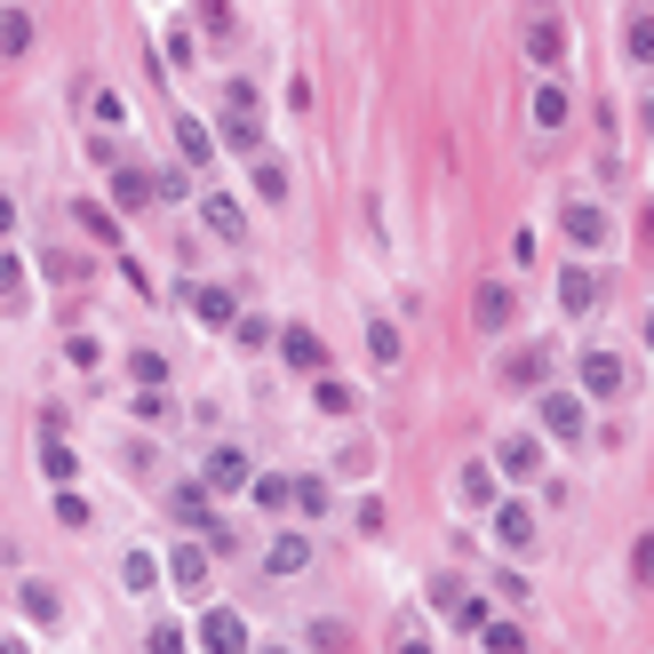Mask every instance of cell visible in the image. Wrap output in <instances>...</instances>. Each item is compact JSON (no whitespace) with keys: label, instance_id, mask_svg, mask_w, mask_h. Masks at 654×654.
<instances>
[{"label":"cell","instance_id":"cell-1","mask_svg":"<svg viewBox=\"0 0 654 654\" xmlns=\"http://www.w3.org/2000/svg\"><path fill=\"white\" fill-rule=\"evenodd\" d=\"M535 424H543V439H582L591 431V416H582V392H535Z\"/></svg>","mask_w":654,"mask_h":654},{"label":"cell","instance_id":"cell-2","mask_svg":"<svg viewBox=\"0 0 654 654\" xmlns=\"http://www.w3.org/2000/svg\"><path fill=\"white\" fill-rule=\"evenodd\" d=\"M582 399H623V384H631V367H623V352H582Z\"/></svg>","mask_w":654,"mask_h":654},{"label":"cell","instance_id":"cell-3","mask_svg":"<svg viewBox=\"0 0 654 654\" xmlns=\"http://www.w3.org/2000/svg\"><path fill=\"white\" fill-rule=\"evenodd\" d=\"M471 320H479V335H503L511 320H519V296H511V280H479Z\"/></svg>","mask_w":654,"mask_h":654},{"label":"cell","instance_id":"cell-4","mask_svg":"<svg viewBox=\"0 0 654 654\" xmlns=\"http://www.w3.org/2000/svg\"><path fill=\"white\" fill-rule=\"evenodd\" d=\"M192 639H200V654H248V623H239L232 607H208Z\"/></svg>","mask_w":654,"mask_h":654},{"label":"cell","instance_id":"cell-5","mask_svg":"<svg viewBox=\"0 0 654 654\" xmlns=\"http://www.w3.org/2000/svg\"><path fill=\"white\" fill-rule=\"evenodd\" d=\"M487 471H503V479H543V439H535V431H503V447H495Z\"/></svg>","mask_w":654,"mask_h":654},{"label":"cell","instance_id":"cell-6","mask_svg":"<svg viewBox=\"0 0 654 654\" xmlns=\"http://www.w3.org/2000/svg\"><path fill=\"white\" fill-rule=\"evenodd\" d=\"M248 479H256L248 447H216V455H208V471H200V487H208V495H239Z\"/></svg>","mask_w":654,"mask_h":654},{"label":"cell","instance_id":"cell-7","mask_svg":"<svg viewBox=\"0 0 654 654\" xmlns=\"http://www.w3.org/2000/svg\"><path fill=\"white\" fill-rule=\"evenodd\" d=\"M487 511H495V550H511V559L535 550V511H527V503H503V495H495Z\"/></svg>","mask_w":654,"mask_h":654},{"label":"cell","instance_id":"cell-8","mask_svg":"<svg viewBox=\"0 0 654 654\" xmlns=\"http://www.w3.org/2000/svg\"><path fill=\"white\" fill-rule=\"evenodd\" d=\"M271 343H280V360H288L296 375H328V343H320L312 328H280Z\"/></svg>","mask_w":654,"mask_h":654},{"label":"cell","instance_id":"cell-9","mask_svg":"<svg viewBox=\"0 0 654 654\" xmlns=\"http://www.w3.org/2000/svg\"><path fill=\"white\" fill-rule=\"evenodd\" d=\"M559 232L575 239V248H607V208H591V200H567V208H559Z\"/></svg>","mask_w":654,"mask_h":654},{"label":"cell","instance_id":"cell-10","mask_svg":"<svg viewBox=\"0 0 654 654\" xmlns=\"http://www.w3.org/2000/svg\"><path fill=\"white\" fill-rule=\"evenodd\" d=\"M184 303H192V320H200V328H232V320H239V296H232V288H208V280L184 288Z\"/></svg>","mask_w":654,"mask_h":654},{"label":"cell","instance_id":"cell-11","mask_svg":"<svg viewBox=\"0 0 654 654\" xmlns=\"http://www.w3.org/2000/svg\"><path fill=\"white\" fill-rule=\"evenodd\" d=\"M591 303H599V271H591V264H567V271H559V312L582 320Z\"/></svg>","mask_w":654,"mask_h":654},{"label":"cell","instance_id":"cell-12","mask_svg":"<svg viewBox=\"0 0 654 654\" xmlns=\"http://www.w3.org/2000/svg\"><path fill=\"white\" fill-rule=\"evenodd\" d=\"M168 511H176V527H200V535H216V495L200 487V479H184V487H176V503H168Z\"/></svg>","mask_w":654,"mask_h":654},{"label":"cell","instance_id":"cell-13","mask_svg":"<svg viewBox=\"0 0 654 654\" xmlns=\"http://www.w3.org/2000/svg\"><path fill=\"white\" fill-rule=\"evenodd\" d=\"M303 567H312V535H271V550H264V575H303Z\"/></svg>","mask_w":654,"mask_h":654},{"label":"cell","instance_id":"cell-14","mask_svg":"<svg viewBox=\"0 0 654 654\" xmlns=\"http://www.w3.org/2000/svg\"><path fill=\"white\" fill-rule=\"evenodd\" d=\"M41 471H49V487H73V471H81V455L64 447V424L49 416V439H41Z\"/></svg>","mask_w":654,"mask_h":654},{"label":"cell","instance_id":"cell-15","mask_svg":"<svg viewBox=\"0 0 654 654\" xmlns=\"http://www.w3.org/2000/svg\"><path fill=\"white\" fill-rule=\"evenodd\" d=\"M527 56L543 64V73H550V64H567V24L559 17H535L527 24Z\"/></svg>","mask_w":654,"mask_h":654},{"label":"cell","instance_id":"cell-16","mask_svg":"<svg viewBox=\"0 0 654 654\" xmlns=\"http://www.w3.org/2000/svg\"><path fill=\"white\" fill-rule=\"evenodd\" d=\"M168 582H176V591H208V550L176 543V550H168Z\"/></svg>","mask_w":654,"mask_h":654},{"label":"cell","instance_id":"cell-17","mask_svg":"<svg viewBox=\"0 0 654 654\" xmlns=\"http://www.w3.org/2000/svg\"><path fill=\"white\" fill-rule=\"evenodd\" d=\"M200 216H208L216 239H248V208H239L232 192H208V200H200Z\"/></svg>","mask_w":654,"mask_h":654},{"label":"cell","instance_id":"cell-18","mask_svg":"<svg viewBox=\"0 0 654 654\" xmlns=\"http://www.w3.org/2000/svg\"><path fill=\"white\" fill-rule=\"evenodd\" d=\"M112 208H120V216L152 208V168H112Z\"/></svg>","mask_w":654,"mask_h":654},{"label":"cell","instance_id":"cell-19","mask_svg":"<svg viewBox=\"0 0 654 654\" xmlns=\"http://www.w3.org/2000/svg\"><path fill=\"white\" fill-rule=\"evenodd\" d=\"M17 607H24V623H41V631H56V623H64L56 582H24V591H17Z\"/></svg>","mask_w":654,"mask_h":654},{"label":"cell","instance_id":"cell-20","mask_svg":"<svg viewBox=\"0 0 654 654\" xmlns=\"http://www.w3.org/2000/svg\"><path fill=\"white\" fill-rule=\"evenodd\" d=\"M503 384H511V392H543V384H550V352H511V360H503Z\"/></svg>","mask_w":654,"mask_h":654},{"label":"cell","instance_id":"cell-21","mask_svg":"<svg viewBox=\"0 0 654 654\" xmlns=\"http://www.w3.org/2000/svg\"><path fill=\"white\" fill-rule=\"evenodd\" d=\"M623 49H631V64L654 56V17H646V0H631V17H623Z\"/></svg>","mask_w":654,"mask_h":654},{"label":"cell","instance_id":"cell-22","mask_svg":"<svg viewBox=\"0 0 654 654\" xmlns=\"http://www.w3.org/2000/svg\"><path fill=\"white\" fill-rule=\"evenodd\" d=\"M312 407H320V416H352L360 392H352V384H335V375H312Z\"/></svg>","mask_w":654,"mask_h":654},{"label":"cell","instance_id":"cell-23","mask_svg":"<svg viewBox=\"0 0 654 654\" xmlns=\"http://www.w3.org/2000/svg\"><path fill=\"white\" fill-rule=\"evenodd\" d=\"M455 495H463L471 511H487V503H495V471H487V463H463V471H455Z\"/></svg>","mask_w":654,"mask_h":654},{"label":"cell","instance_id":"cell-24","mask_svg":"<svg viewBox=\"0 0 654 654\" xmlns=\"http://www.w3.org/2000/svg\"><path fill=\"white\" fill-rule=\"evenodd\" d=\"M224 144L232 152H264V112H224Z\"/></svg>","mask_w":654,"mask_h":654},{"label":"cell","instance_id":"cell-25","mask_svg":"<svg viewBox=\"0 0 654 654\" xmlns=\"http://www.w3.org/2000/svg\"><path fill=\"white\" fill-rule=\"evenodd\" d=\"M176 152H184V168H208L216 160V136L200 128V120H176Z\"/></svg>","mask_w":654,"mask_h":654},{"label":"cell","instance_id":"cell-26","mask_svg":"<svg viewBox=\"0 0 654 654\" xmlns=\"http://www.w3.org/2000/svg\"><path fill=\"white\" fill-rule=\"evenodd\" d=\"M73 216H81V232H88V239L120 248V224H112V208H96V200H73Z\"/></svg>","mask_w":654,"mask_h":654},{"label":"cell","instance_id":"cell-27","mask_svg":"<svg viewBox=\"0 0 654 654\" xmlns=\"http://www.w3.org/2000/svg\"><path fill=\"white\" fill-rule=\"evenodd\" d=\"M288 511L320 519V511H328V479H288Z\"/></svg>","mask_w":654,"mask_h":654},{"label":"cell","instance_id":"cell-28","mask_svg":"<svg viewBox=\"0 0 654 654\" xmlns=\"http://www.w3.org/2000/svg\"><path fill=\"white\" fill-rule=\"evenodd\" d=\"M535 128H567V88H559V81L535 88Z\"/></svg>","mask_w":654,"mask_h":654},{"label":"cell","instance_id":"cell-29","mask_svg":"<svg viewBox=\"0 0 654 654\" xmlns=\"http://www.w3.org/2000/svg\"><path fill=\"white\" fill-rule=\"evenodd\" d=\"M367 360L375 367H399V328L392 320H367Z\"/></svg>","mask_w":654,"mask_h":654},{"label":"cell","instance_id":"cell-30","mask_svg":"<svg viewBox=\"0 0 654 654\" xmlns=\"http://www.w3.org/2000/svg\"><path fill=\"white\" fill-rule=\"evenodd\" d=\"M128 384H136V392H160V384H168V360H160V352H128Z\"/></svg>","mask_w":654,"mask_h":654},{"label":"cell","instance_id":"cell-31","mask_svg":"<svg viewBox=\"0 0 654 654\" xmlns=\"http://www.w3.org/2000/svg\"><path fill=\"white\" fill-rule=\"evenodd\" d=\"M32 49V17L24 9H0V56H24Z\"/></svg>","mask_w":654,"mask_h":654},{"label":"cell","instance_id":"cell-32","mask_svg":"<svg viewBox=\"0 0 654 654\" xmlns=\"http://www.w3.org/2000/svg\"><path fill=\"white\" fill-rule=\"evenodd\" d=\"M271 335H280V328H271L264 312H239V320H232V343H239V352H264Z\"/></svg>","mask_w":654,"mask_h":654},{"label":"cell","instance_id":"cell-33","mask_svg":"<svg viewBox=\"0 0 654 654\" xmlns=\"http://www.w3.org/2000/svg\"><path fill=\"white\" fill-rule=\"evenodd\" d=\"M479 639H487V654H527V631L519 623H495V614L479 623Z\"/></svg>","mask_w":654,"mask_h":654},{"label":"cell","instance_id":"cell-34","mask_svg":"<svg viewBox=\"0 0 654 654\" xmlns=\"http://www.w3.org/2000/svg\"><path fill=\"white\" fill-rule=\"evenodd\" d=\"M120 582H128V591H152V582H160V559H152V550H128V559H120Z\"/></svg>","mask_w":654,"mask_h":654},{"label":"cell","instance_id":"cell-35","mask_svg":"<svg viewBox=\"0 0 654 654\" xmlns=\"http://www.w3.org/2000/svg\"><path fill=\"white\" fill-rule=\"evenodd\" d=\"M256 200H271V208L288 200V168L280 160H256Z\"/></svg>","mask_w":654,"mask_h":654},{"label":"cell","instance_id":"cell-36","mask_svg":"<svg viewBox=\"0 0 654 654\" xmlns=\"http://www.w3.org/2000/svg\"><path fill=\"white\" fill-rule=\"evenodd\" d=\"M248 495H256V511H288V479L256 471V479H248Z\"/></svg>","mask_w":654,"mask_h":654},{"label":"cell","instance_id":"cell-37","mask_svg":"<svg viewBox=\"0 0 654 654\" xmlns=\"http://www.w3.org/2000/svg\"><path fill=\"white\" fill-rule=\"evenodd\" d=\"M0 303H9V312H17V303H24V264H17L9 248H0Z\"/></svg>","mask_w":654,"mask_h":654},{"label":"cell","instance_id":"cell-38","mask_svg":"<svg viewBox=\"0 0 654 654\" xmlns=\"http://www.w3.org/2000/svg\"><path fill=\"white\" fill-rule=\"evenodd\" d=\"M88 112H96V128H128V105H120L112 88H96V96H88Z\"/></svg>","mask_w":654,"mask_h":654},{"label":"cell","instance_id":"cell-39","mask_svg":"<svg viewBox=\"0 0 654 654\" xmlns=\"http://www.w3.org/2000/svg\"><path fill=\"white\" fill-rule=\"evenodd\" d=\"M192 639H184V623H152V639H144V654H184Z\"/></svg>","mask_w":654,"mask_h":654},{"label":"cell","instance_id":"cell-40","mask_svg":"<svg viewBox=\"0 0 654 654\" xmlns=\"http://www.w3.org/2000/svg\"><path fill=\"white\" fill-rule=\"evenodd\" d=\"M41 271H49V280H81V271H88V264H81L73 248H49V256H41Z\"/></svg>","mask_w":654,"mask_h":654},{"label":"cell","instance_id":"cell-41","mask_svg":"<svg viewBox=\"0 0 654 654\" xmlns=\"http://www.w3.org/2000/svg\"><path fill=\"white\" fill-rule=\"evenodd\" d=\"M56 519H64V527H88V495H73V487H56Z\"/></svg>","mask_w":654,"mask_h":654},{"label":"cell","instance_id":"cell-42","mask_svg":"<svg viewBox=\"0 0 654 654\" xmlns=\"http://www.w3.org/2000/svg\"><path fill=\"white\" fill-rule=\"evenodd\" d=\"M343 646H352V631H343V623H312V654H343Z\"/></svg>","mask_w":654,"mask_h":654},{"label":"cell","instance_id":"cell-43","mask_svg":"<svg viewBox=\"0 0 654 654\" xmlns=\"http://www.w3.org/2000/svg\"><path fill=\"white\" fill-rule=\"evenodd\" d=\"M447 614H455V631H479V623H487V599H471V591H463Z\"/></svg>","mask_w":654,"mask_h":654},{"label":"cell","instance_id":"cell-44","mask_svg":"<svg viewBox=\"0 0 654 654\" xmlns=\"http://www.w3.org/2000/svg\"><path fill=\"white\" fill-rule=\"evenodd\" d=\"M64 360H73V367H96L105 352H96V335H73V343H64Z\"/></svg>","mask_w":654,"mask_h":654},{"label":"cell","instance_id":"cell-45","mask_svg":"<svg viewBox=\"0 0 654 654\" xmlns=\"http://www.w3.org/2000/svg\"><path fill=\"white\" fill-rule=\"evenodd\" d=\"M9 232H17V200H9V192H0V239H9Z\"/></svg>","mask_w":654,"mask_h":654},{"label":"cell","instance_id":"cell-46","mask_svg":"<svg viewBox=\"0 0 654 654\" xmlns=\"http://www.w3.org/2000/svg\"><path fill=\"white\" fill-rule=\"evenodd\" d=\"M0 654H24V639H0Z\"/></svg>","mask_w":654,"mask_h":654},{"label":"cell","instance_id":"cell-47","mask_svg":"<svg viewBox=\"0 0 654 654\" xmlns=\"http://www.w3.org/2000/svg\"><path fill=\"white\" fill-rule=\"evenodd\" d=\"M399 654H431V646H424V639H407V646H399Z\"/></svg>","mask_w":654,"mask_h":654},{"label":"cell","instance_id":"cell-48","mask_svg":"<svg viewBox=\"0 0 654 654\" xmlns=\"http://www.w3.org/2000/svg\"><path fill=\"white\" fill-rule=\"evenodd\" d=\"M535 9H550V0H535Z\"/></svg>","mask_w":654,"mask_h":654},{"label":"cell","instance_id":"cell-49","mask_svg":"<svg viewBox=\"0 0 654 654\" xmlns=\"http://www.w3.org/2000/svg\"><path fill=\"white\" fill-rule=\"evenodd\" d=\"M271 654H280V646H271Z\"/></svg>","mask_w":654,"mask_h":654}]
</instances>
